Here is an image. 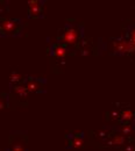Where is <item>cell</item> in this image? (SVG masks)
<instances>
[{
  "instance_id": "2",
  "label": "cell",
  "mask_w": 135,
  "mask_h": 151,
  "mask_svg": "<svg viewBox=\"0 0 135 151\" xmlns=\"http://www.w3.org/2000/svg\"><path fill=\"white\" fill-rule=\"evenodd\" d=\"M114 50L119 54H129V52L135 51V48L131 44L129 41L120 38L114 42Z\"/></svg>"
},
{
  "instance_id": "14",
  "label": "cell",
  "mask_w": 135,
  "mask_h": 151,
  "mask_svg": "<svg viewBox=\"0 0 135 151\" xmlns=\"http://www.w3.org/2000/svg\"><path fill=\"white\" fill-rule=\"evenodd\" d=\"M12 151H26V147L23 144H14L12 147Z\"/></svg>"
},
{
  "instance_id": "13",
  "label": "cell",
  "mask_w": 135,
  "mask_h": 151,
  "mask_svg": "<svg viewBox=\"0 0 135 151\" xmlns=\"http://www.w3.org/2000/svg\"><path fill=\"white\" fill-rule=\"evenodd\" d=\"M128 41L131 42V44L135 48V28H133L131 30V33H129V40Z\"/></svg>"
},
{
  "instance_id": "11",
  "label": "cell",
  "mask_w": 135,
  "mask_h": 151,
  "mask_svg": "<svg viewBox=\"0 0 135 151\" xmlns=\"http://www.w3.org/2000/svg\"><path fill=\"white\" fill-rule=\"evenodd\" d=\"M121 132L123 135H131V134H133V127L131 124H123L121 127Z\"/></svg>"
},
{
  "instance_id": "6",
  "label": "cell",
  "mask_w": 135,
  "mask_h": 151,
  "mask_svg": "<svg viewBox=\"0 0 135 151\" xmlns=\"http://www.w3.org/2000/svg\"><path fill=\"white\" fill-rule=\"evenodd\" d=\"M13 91H14L15 94L19 95L20 98H27V95H28V91L26 88V85L25 86L23 85H15Z\"/></svg>"
},
{
  "instance_id": "8",
  "label": "cell",
  "mask_w": 135,
  "mask_h": 151,
  "mask_svg": "<svg viewBox=\"0 0 135 151\" xmlns=\"http://www.w3.org/2000/svg\"><path fill=\"white\" fill-rule=\"evenodd\" d=\"M26 88H27L28 92H35V91L39 90L40 86L39 84H38V81H35V80H28L27 84H26Z\"/></svg>"
},
{
  "instance_id": "1",
  "label": "cell",
  "mask_w": 135,
  "mask_h": 151,
  "mask_svg": "<svg viewBox=\"0 0 135 151\" xmlns=\"http://www.w3.org/2000/svg\"><path fill=\"white\" fill-rule=\"evenodd\" d=\"M78 38H79V32L75 27H68L64 32L63 35L59 37L61 44H65V45H75L77 43Z\"/></svg>"
},
{
  "instance_id": "17",
  "label": "cell",
  "mask_w": 135,
  "mask_h": 151,
  "mask_svg": "<svg viewBox=\"0 0 135 151\" xmlns=\"http://www.w3.org/2000/svg\"><path fill=\"white\" fill-rule=\"evenodd\" d=\"M112 115H113V116H112L113 119H116V116H118V113H116V112H114V113H112Z\"/></svg>"
},
{
  "instance_id": "16",
  "label": "cell",
  "mask_w": 135,
  "mask_h": 151,
  "mask_svg": "<svg viewBox=\"0 0 135 151\" xmlns=\"http://www.w3.org/2000/svg\"><path fill=\"white\" fill-rule=\"evenodd\" d=\"M83 55L84 56H87L89 55V50H83Z\"/></svg>"
},
{
  "instance_id": "4",
  "label": "cell",
  "mask_w": 135,
  "mask_h": 151,
  "mask_svg": "<svg viewBox=\"0 0 135 151\" xmlns=\"http://www.w3.org/2000/svg\"><path fill=\"white\" fill-rule=\"evenodd\" d=\"M28 5H29L30 15L33 18L40 17V14H41V5H40V1H38V0H29L28 1Z\"/></svg>"
},
{
  "instance_id": "12",
  "label": "cell",
  "mask_w": 135,
  "mask_h": 151,
  "mask_svg": "<svg viewBox=\"0 0 135 151\" xmlns=\"http://www.w3.org/2000/svg\"><path fill=\"white\" fill-rule=\"evenodd\" d=\"M9 79H11L12 83H18V81H20L22 79V76L20 75V73H17V72H13L12 75L9 76Z\"/></svg>"
},
{
  "instance_id": "15",
  "label": "cell",
  "mask_w": 135,
  "mask_h": 151,
  "mask_svg": "<svg viewBox=\"0 0 135 151\" xmlns=\"http://www.w3.org/2000/svg\"><path fill=\"white\" fill-rule=\"evenodd\" d=\"M5 106H6V102H5V100L0 96V111H1V109H4V108H5Z\"/></svg>"
},
{
  "instance_id": "10",
  "label": "cell",
  "mask_w": 135,
  "mask_h": 151,
  "mask_svg": "<svg viewBox=\"0 0 135 151\" xmlns=\"http://www.w3.org/2000/svg\"><path fill=\"white\" fill-rule=\"evenodd\" d=\"M83 144H84V141H83V138H80V137H75V138L72 139V142H71L72 148H82Z\"/></svg>"
},
{
  "instance_id": "3",
  "label": "cell",
  "mask_w": 135,
  "mask_h": 151,
  "mask_svg": "<svg viewBox=\"0 0 135 151\" xmlns=\"http://www.w3.org/2000/svg\"><path fill=\"white\" fill-rule=\"evenodd\" d=\"M19 29V23L14 20H4L0 23V32L5 34H15Z\"/></svg>"
},
{
  "instance_id": "9",
  "label": "cell",
  "mask_w": 135,
  "mask_h": 151,
  "mask_svg": "<svg viewBox=\"0 0 135 151\" xmlns=\"http://www.w3.org/2000/svg\"><path fill=\"white\" fill-rule=\"evenodd\" d=\"M133 117H134V114H133L132 111H129V109H125V111L121 113V120H122L123 122L132 121Z\"/></svg>"
},
{
  "instance_id": "7",
  "label": "cell",
  "mask_w": 135,
  "mask_h": 151,
  "mask_svg": "<svg viewBox=\"0 0 135 151\" xmlns=\"http://www.w3.org/2000/svg\"><path fill=\"white\" fill-rule=\"evenodd\" d=\"M123 143H125V136H122V135H116L108 142L110 145H122Z\"/></svg>"
},
{
  "instance_id": "5",
  "label": "cell",
  "mask_w": 135,
  "mask_h": 151,
  "mask_svg": "<svg viewBox=\"0 0 135 151\" xmlns=\"http://www.w3.org/2000/svg\"><path fill=\"white\" fill-rule=\"evenodd\" d=\"M66 54H68V50L63 45H61V44L55 45L54 49H53V55L56 57V58H58V59L64 58V57L66 56Z\"/></svg>"
}]
</instances>
